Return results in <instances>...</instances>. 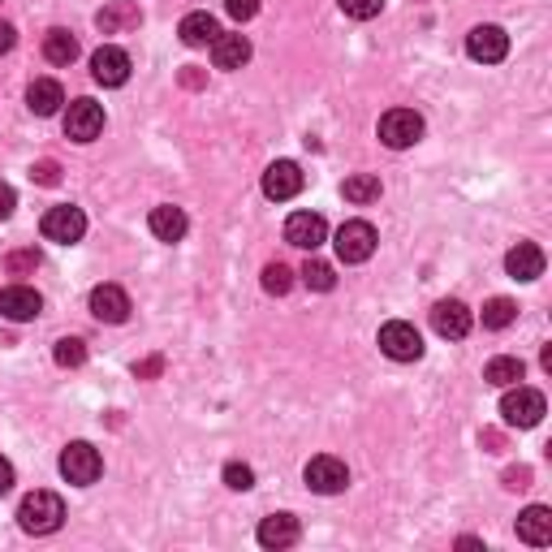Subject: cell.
I'll list each match as a JSON object with an SVG mask.
<instances>
[{
  "mask_svg": "<svg viewBox=\"0 0 552 552\" xmlns=\"http://www.w3.org/2000/svg\"><path fill=\"white\" fill-rule=\"evenodd\" d=\"M18 522H22V531L26 535H52V531H61V522H65V501L57 492H31L26 501L18 505Z\"/></svg>",
  "mask_w": 552,
  "mask_h": 552,
  "instance_id": "1",
  "label": "cell"
},
{
  "mask_svg": "<svg viewBox=\"0 0 552 552\" xmlns=\"http://www.w3.org/2000/svg\"><path fill=\"white\" fill-rule=\"evenodd\" d=\"M548 414V402H544V393L540 389H527V384H509V393L501 397V419L509 427H535Z\"/></svg>",
  "mask_w": 552,
  "mask_h": 552,
  "instance_id": "2",
  "label": "cell"
},
{
  "mask_svg": "<svg viewBox=\"0 0 552 552\" xmlns=\"http://www.w3.org/2000/svg\"><path fill=\"white\" fill-rule=\"evenodd\" d=\"M376 229L367 225V220H345V225L337 229V259L341 264H367L371 255H376Z\"/></svg>",
  "mask_w": 552,
  "mask_h": 552,
  "instance_id": "3",
  "label": "cell"
},
{
  "mask_svg": "<svg viewBox=\"0 0 552 552\" xmlns=\"http://www.w3.org/2000/svg\"><path fill=\"white\" fill-rule=\"evenodd\" d=\"M39 229H44V238L48 242H57V246H74L82 242V233H87V216H82V207H48L44 220H39Z\"/></svg>",
  "mask_w": 552,
  "mask_h": 552,
  "instance_id": "4",
  "label": "cell"
},
{
  "mask_svg": "<svg viewBox=\"0 0 552 552\" xmlns=\"http://www.w3.org/2000/svg\"><path fill=\"white\" fill-rule=\"evenodd\" d=\"M104 471V458H100V449L87 445V440H74V445H65L61 453V475L69 483H78V488H87V483H95Z\"/></svg>",
  "mask_w": 552,
  "mask_h": 552,
  "instance_id": "5",
  "label": "cell"
},
{
  "mask_svg": "<svg viewBox=\"0 0 552 552\" xmlns=\"http://www.w3.org/2000/svg\"><path fill=\"white\" fill-rule=\"evenodd\" d=\"M380 138H384V147L406 151L423 138V117L414 113V108H389V113L380 117Z\"/></svg>",
  "mask_w": 552,
  "mask_h": 552,
  "instance_id": "6",
  "label": "cell"
},
{
  "mask_svg": "<svg viewBox=\"0 0 552 552\" xmlns=\"http://www.w3.org/2000/svg\"><path fill=\"white\" fill-rule=\"evenodd\" d=\"M380 350L393 358V363H414V358H423V337L419 328L406 324V320H389L380 328Z\"/></svg>",
  "mask_w": 552,
  "mask_h": 552,
  "instance_id": "7",
  "label": "cell"
},
{
  "mask_svg": "<svg viewBox=\"0 0 552 552\" xmlns=\"http://www.w3.org/2000/svg\"><path fill=\"white\" fill-rule=\"evenodd\" d=\"M302 479H307V488H311V492H320V496H337V492H345V483H350V471H345V462L333 458V453H320V458H311V462H307Z\"/></svg>",
  "mask_w": 552,
  "mask_h": 552,
  "instance_id": "8",
  "label": "cell"
},
{
  "mask_svg": "<svg viewBox=\"0 0 552 552\" xmlns=\"http://www.w3.org/2000/svg\"><path fill=\"white\" fill-rule=\"evenodd\" d=\"M328 238V225L320 212H294L285 220V242L298 246V251H320Z\"/></svg>",
  "mask_w": 552,
  "mask_h": 552,
  "instance_id": "9",
  "label": "cell"
},
{
  "mask_svg": "<svg viewBox=\"0 0 552 552\" xmlns=\"http://www.w3.org/2000/svg\"><path fill=\"white\" fill-rule=\"evenodd\" d=\"M104 130V108L95 100H74L65 113V134L74 138V143H91V138H100Z\"/></svg>",
  "mask_w": 552,
  "mask_h": 552,
  "instance_id": "10",
  "label": "cell"
},
{
  "mask_svg": "<svg viewBox=\"0 0 552 552\" xmlns=\"http://www.w3.org/2000/svg\"><path fill=\"white\" fill-rule=\"evenodd\" d=\"M471 324H475V315L466 311V302H458V298H440L432 307V328L449 341H462L471 333Z\"/></svg>",
  "mask_w": 552,
  "mask_h": 552,
  "instance_id": "11",
  "label": "cell"
},
{
  "mask_svg": "<svg viewBox=\"0 0 552 552\" xmlns=\"http://www.w3.org/2000/svg\"><path fill=\"white\" fill-rule=\"evenodd\" d=\"M91 78L100 82V87H126V82H130V52L104 44L91 57Z\"/></svg>",
  "mask_w": 552,
  "mask_h": 552,
  "instance_id": "12",
  "label": "cell"
},
{
  "mask_svg": "<svg viewBox=\"0 0 552 552\" xmlns=\"http://www.w3.org/2000/svg\"><path fill=\"white\" fill-rule=\"evenodd\" d=\"M91 315L100 324H126L130 320V294L121 285H95L91 289Z\"/></svg>",
  "mask_w": 552,
  "mask_h": 552,
  "instance_id": "13",
  "label": "cell"
},
{
  "mask_svg": "<svg viewBox=\"0 0 552 552\" xmlns=\"http://www.w3.org/2000/svg\"><path fill=\"white\" fill-rule=\"evenodd\" d=\"M39 311H44V298H39L31 285H9V289H0V315H5L9 324H26V320H35Z\"/></svg>",
  "mask_w": 552,
  "mask_h": 552,
  "instance_id": "14",
  "label": "cell"
},
{
  "mask_svg": "<svg viewBox=\"0 0 552 552\" xmlns=\"http://www.w3.org/2000/svg\"><path fill=\"white\" fill-rule=\"evenodd\" d=\"M302 186H307V177H302V169H298L294 160H276V164H268V173H264V195H268V199L285 203V199H294Z\"/></svg>",
  "mask_w": 552,
  "mask_h": 552,
  "instance_id": "15",
  "label": "cell"
},
{
  "mask_svg": "<svg viewBox=\"0 0 552 552\" xmlns=\"http://www.w3.org/2000/svg\"><path fill=\"white\" fill-rule=\"evenodd\" d=\"M466 52H471V61L496 65V61H505V52H509V35L501 26H475V31L466 35Z\"/></svg>",
  "mask_w": 552,
  "mask_h": 552,
  "instance_id": "16",
  "label": "cell"
},
{
  "mask_svg": "<svg viewBox=\"0 0 552 552\" xmlns=\"http://www.w3.org/2000/svg\"><path fill=\"white\" fill-rule=\"evenodd\" d=\"M518 540L531 548L552 544V509L548 505H531L518 514Z\"/></svg>",
  "mask_w": 552,
  "mask_h": 552,
  "instance_id": "17",
  "label": "cell"
},
{
  "mask_svg": "<svg viewBox=\"0 0 552 552\" xmlns=\"http://www.w3.org/2000/svg\"><path fill=\"white\" fill-rule=\"evenodd\" d=\"M505 272L514 276V281H540L544 276V251L535 242H518L514 251L505 255Z\"/></svg>",
  "mask_w": 552,
  "mask_h": 552,
  "instance_id": "18",
  "label": "cell"
},
{
  "mask_svg": "<svg viewBox=\"0 0 552 552\" xmlns=\"http://www.w3.org/2000/svg\"><path fill=\"white\" fill-rule=\"evenodd\" d=\"M177 35H182L186 48H212L220 39V22L212 13H186L182 26H177Z\"/></svg>",
  "mask_w": 552,
  "mask_h": 552,
  "instance_id": "19",
  "label": "cell"
},
{
  "mask_svg": "<svg viewBox=\"0 0 552 552\" xmlns=\"http://www.w3.org/2000/svg\"><path fill=\"white\" fill-rule=\"evenodd\" d=\"M147 225H151V233H156L160 242H182L186 229H190V220H186L182 207H169V203H164V207H151Z\"/></svg>",
  "mask_w": 552,
  "mask_h": 552,
  "instance_id": "20",
  "label": "cell"
},
{
  "mask_svg": "<svg viewBox=\"0 0 552 552\" xmlns=\"http://www.w3.org/2000/svg\"><path fill=\"white\" fill-rule=\"evenodd\" d=\"M298 535H302V527L294 514H272L259 522V544L264 548H289V544H298Z\"/></svg>",
  "mask_w": 552,
  "mask_h": 552,
  "instance_id": "21",
  "label": "cell"
},
{
  "mask_svg": "<svg viewBox=\"0 0 552 552\" xmlns=\"http://www.w3.org/2000/svg\"><path fill=\"white\" fill-rule=\"evenodd\" d=\"M138 5L134 0H108V5L95 13V26H100L104 35H117V31H130V26H138Z\"/></svg>",
  "mask_w": 552,
  "mask_h": 552,
  "instance_id": "22",
  "label": "cell"
},
{
  "mask_svg": "<svg viewBox=\"0 0 552 552\" xmlns=\"http://www.w3.org/2000/svg\"><path fill=\"white\" fill-rule=\"evenodd\" d=\"M26 104H31V113H35V117H52V113H57V108L65 104L61 82H52V78H35L31 87H26Z\"/></svg>",
  "mask_w": 552,
  "mask_h": 552,
  "instance_id": "23",
  "label": "cell"
},
{
  "mask_svg": "<svg viewBox=\"0 0 552 552\" xmlns=\"http://www.w3.org/2000/svg\"><path fill=\"white\" fill-rule=\"evenodd\" d=\"M212 61H216V69H242L246 61H251V39L246 35H220L212 44Z\"/></svg>",
  "mask_w": 552,
  "mask_h": 552,
  "instance_id": "24",
  "label": "cell"
},
{
  "mask_svg": "<svg viewBox=\"0 0 552 552\" xmlns=\"http://www.w3.org/2000/svg\"><path fill=\"white\" fill-rule=\"evenodd\" d=\"M44 57H48L52 65H74V61H78V39L57 26V31L44 35Z\"/></svg>",
  "mask_w": 552,
  "mask_h": 552,
  "instance_id": "25",
  "label": "cell"
},
{
  "mask_svg": "<svg viewBox=\"0 0 552 552\" xmlns=\"http://www.w3.org/2000/svg\"><path fill=\"white\" fill-rule=\"evenodd\" d=\"M522 376H527L522 358H492V363L483 367V380L496 384V389H509V384H518Z\"/></svg>",
  "mask_w": 552,
  "mask_h": 552,
  "instance_id": "26",
  "label": "cell"
},
{
  "mask_svg": "<svg viewBox=\"0 0 552 552\" xmlns=\"http://www.w3.org/2000/svg\"><path fill=\"white\" fill-rule=\"evenodd\" d=\"M518 320V302L514 298H488L483 302V328H492V333H501Z\"/></svg>",
  "mask_w": 552,
  "mask_h": 552,
  "instance_id": "27",
  "label": "cell"
},
{
  "mask_svg": "<svg viewBox=\"0 0 552 552\" xmlns=\"http://www.w3.org/2000/svg\"><path fill=\"white\" fill-rule=\"evenodd\" d=\"M341 195L350 199V203H376V199H380V177H371V173H354V177H345Z\"/></svg>",
  "mask_w": 552,
  "mask_h": 552,
  "instance_id": "28",
  "label": "cell"
},
{
  "mask_svg": "<svg viewBox=\"0 0 552 552\" xmlns=\"http://www.w3.org/2000/svg\"><path fill=\"white\" fill-rule=\"evenodd\" d=\"M302 285L307 289H315V294H328V289H337V272L324 264V259H307V264H302Z\"/></svg>",
  "mask_w": 552,
  "mask_h": 552,
  "instance_id": "29",
  "label": "cell"
},
{
  "mask_svg": "<svg viewBox=\"0 0 552 552\" xmlns=\"http://www.w3.org/2000/svg\"><path fill=\"white\" fill-rule=\"evenodd\" d=\"M52 358H57V367H82V363H87V341H82V337H61L57 350H52Z\"/></svg>",
  "mask_w": 552,
  "mask_h": 552,
  "instance_id": "30",
  "label": "cell"
},
{
  "mask_svg": "<svg viewBox=\"0 0 552 552\" xmlns=\"http://www.w3.org/2000/svg\"><path fill=\"white\" fill-rule=\"evenodd\" d=\"M264 289H268L272 298H285L289 289H294V272H289L285 264H268L264 268Z\"/></svg>",
  "mask_w": 552,
  "mask_h": 552,
  "instance_id": "31",
  "label": "cell"
},
{
  "mask_svg": "<svg viewBox=\"0 0 552 552\" xmlns=\"http://www.w3.org/2000/svg\"><path fill=\"white\" fill-rule=\"evenodd\" d=\"M225 483H229L233 492H251L255 488V471L246 462H229L225 466Z\"/></svg>",
  "mask_w": 552,
  "mask_h": 552,
  "instance_id": "32",
  "label": "cell"
},
{
  "mask_svg": "<svg viewBox=\"0 0 552 552\" xmlns=\"http://www.w3.org/2000/svg\"><path fill=\"white\" fill-rule=\"evenodd\" d=\"M341 9H345V18H354V22H371L384 9V0H341Z\"/></svg>",
  "mask_w": 552,
  "mask_h": 552,
  "instance_id": "33",
  "label": "cell"
},
{
  "mask_svg": "<svg viewBox=\"0 0 552 552\" xmlns=\"http://www.w3.org/2000/svg\"><path fill=\"white\" fill-rule=\"evenodd\" d=\"M5 268H9V276H26V272H35V268H39V251H13V255L5 259Z\"/></svg>",
  "mask_w": 552,
  "mask_h": 552,
  "instance_id": "34",
  "label": "cell"
},
{
  "mask_svg": "<svg viewBox=\"0 0 552 552\" xmlns=\"http://www.w3.org/2000/svg\"><path fill=\"white\" fill-rule=\"evenodd\" d=\"M31 177H35L39 186H57L61 182V164L57 160H39L35 169H31Z\"/></svg>",
  "mask_w": 552,
  "mask_h": 552,
  "instance_id": "35",
  "label": "cell"
},
{
  "mask_svg": "<svg viewBox=\"0 0 552 552\" xmlns=\"http://www.w3.org/2000/svg\"><path fill=\"white\" fill-rule=\"evenodd\" d=\"M225 9H229L233 22H251L259 13V0H225Z\"/></svg>",
  "mask_w": 552,
  "mask_h": 552,
  "instance_id": "36",
  "label": "cell"
},
{
  "mask_svg": "<svg viewBox=\"0 0 552 552\" xmlns=\"http://www.w3.org/2000/svg\"><path fill=\"white\" fill-rule=\"evenodd\" d=\"M505 488H531V466H514V471H505Z\"/></svg>",
  "mask_w": 552,
  "mask_h": 552,
  "instance_id": "37",
  "label": "cell"
},
{
  "mask_svg": "<svg viewBox=\"0 0 552 552\" xmlns=\"http://www.w3.org/2000/svg\"><path fill=\"white\" fill-rule=\"evenodd\" d=\"M160 371H164V358H160V354L147 358V363H134V376H138V380H151V376H160Z\"/></svg>",
  "mask_w": 552,
  "mask_h": 552,
  "instance_id": "38",
  "label": "cell"
},
{
  "mask_svg": "<svg viewBox=\"0 0 552 552\" xmlns=\"http://www.w3.org/2000/svg\"><path fill=\"white\" fill-rule=\"evenodd\" d=\"M13 207H18V195H13V186L0 182V220H9V216H13Z\"/></svg>",
  "mask_w": 552,
  "mask_h": 552,
  "instance_id": "39",
  "label": "cell"
},
{
  "mask_svg": "<svg viewBox=\"0 0 552 552\" xmlns=\"http://www.w3.org/2000/svg\"><path fill=\"white\" fill-rule=\"evenodd\" d=\"M18 44V35H13V26L9 22H0V57H5V52Z\"/></svg>",
  "mask_w": 552,
  "mask_h": 552,
  "instance_id": "40",
  "label": "cell"
},
{
  "mask_svg": "<svg viewBox=\"0 0 552 552\" xmlns=\"http://www.w3.org/2000/svg\"><path fill=\"white\" fill-rule=\"evenodd\" d=\"M479 440L488 445V453H501V449H505V436H501V432H483Z\"/></svg>",
  "mask_w": 552,
  "mask_h": 552,
  "instance_id": "41",
  "label": "cell"
},
{
  "mask_svg": "<svg viewBox=\"0 0 552 552\" xmlns=\"http://www.w3.org/2000/svg\"><path fill=\"white\" fill-rule=\"evenodd\" d=\"M13 488V466L5 462V458H0V496H5Z\"/></svg>",
  "mask_w": 552,
  "mask_h": 552,
  "instance_id": "42",
  "label": "cell"
},
{
  "mask_svg": "<svg viewBox=\"0 0 552 552\" xmlns=\"http://www.w3.org/2000/svg\"><path fill=\"white\" fill-rule=\"evenodd\" d=\"M182 82H186V87H203V74H199V69H182Z\"/></svg>",
  "mask_w": 552,
  "mask_h": 552,
  "instance_id": "43",
  "label": "cell"
}]
</instances>
